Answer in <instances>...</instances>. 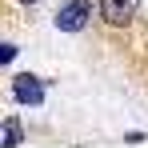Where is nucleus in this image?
Wrapping results in <instances>:
<instances>
[{"label":"nucleus","instance_id":"0eeeda50","mask_svg":"<svg viewBox=\"0 0 148 148\" xmlns=\"http://www.w3.org/2000/svg\"><path fill=\"white\" fill-rule=\"evenodd\" d=\"M0 144H4V136H0Z\"/></svg>","mask_w":148,"mask_h":148},{"label":"nucleus","instance_id":"7ed1b4c3","mask_svg":"<svg viewBox=\"0 0 148 148\" xmlns=\"http://www.w3.org/2000/svg\"><path fill=\"white\" fill-rule=\"evenodd\" d=\"M12 96L20 100V104H40V100H44V84H40V76L20 72L16 80H12Z\"/></svg>","mask_w":148,"mask_h":148},{"label":"nucleus","instance_id":"f257e3e1","mask_svg":"<svg viewBox=\"0 0 148 148\" xmlns=\"http://www.w3.org/2000/svg\"><path fill=\"white\" fill-rule=\"evenodd\" d=\"M88 16H92V4H88V0H68V4L56 12V28H60V32H80V28L88 24Z\"/></svg>","mask_w":148,"mask_h":148},{"label":"nucleus","instance_id":"f03ea898","mask_svg":"<svg viewBox=\"0 0 148 148\" xmlns=\"http://www.w3.org/2000/svg\"><path fill=\"white\" fill-rule=\"evenodd\" d=\"M136 12H140V0H100V16H104L112 28L128 24Z\"/></svg>","mask_w":148,"mask_h":148},{"label":"nucleus","instance_id":"423d86ee","mask_svg":"<svg viewBox=\"0 0 148 148\" xmlns=\"http://www.w3.org/2000/svg\"><path fill=\"white\" fill-rule=\"evenodd\" d=\"M16 4H40V0H16Z\"/></svg>","mask_w":148,"mask_h":148},{"label":"nucleus","instance_id":"39448f33","mask_svg":"<svg viewBox=\"0 0 148 148\" xmlns=\"http://www.w3.org/2000/svg\"><path fill=\"white\" fill-rule=\"evenodd\" d=\"M16 44H0V64H8V60H16Z\"/></svg>","mask_w":148,"mask_h":148},{"label":"nucleus","instance_id":"20e7f679","mask_svg":"<svg viewBox=\"0 0 148 148\" xmlns=\"http://www.w3.org/2000/svg\"><path fill=\"white\" fill-rule=\"evenodd\" d=\"M4 144H8V148L24 144V128H20V120H8V124H4Z\"/></svg>","mask_w":148,"mask_h":148}]
</instances>
